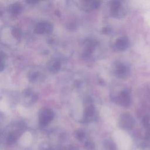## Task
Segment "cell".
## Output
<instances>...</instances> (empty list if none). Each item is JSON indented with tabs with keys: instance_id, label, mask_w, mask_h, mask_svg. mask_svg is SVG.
<instances>
[{
	"instance_id": "cell-8",
	"label": "cell",
	"mask_w": 150,
	"mask_h": 150,
	"mask_svg": "<svg viewBox=\"0 0 150 150\" xmlns=\"http://www.w3.org/2000/svg\"><path fill=\"white\" fill-rule=\"evenodd\" d=\"M80 8L84 11H88L97 9L100 5V2L97 0L80 1Z\"/></svg>"
},
{
	"instance_id": "cell-2",
	"label": "cell",
	"mask_w": 150,
	"mask_h": 150,
	"mask_svg": "<svg viewBox=\"0 0 150 150\" xmlns=\"http://www.w3.org/2000/svg\"><path fill=\"white\" fill-rule=\"evenodd\" d=\"M135 120L132 115L129 112L122 113L118 119L119 127L125 130L131 129L134 125Z\"/></svg>"
},
{
	"instance_id": "cell-11",
	"label": "cell",
	"mask_w": 150,
	"mask_h": 150,
	"mask_svg": "<svg viewBox=\"0 0 150 150\" xmlns=\"http://www.w3.org/2000/svg\"><path fill=\"white\" fill-rule=\"evenodd\" d=\"M74 136L76 139H77L80 141H83L86 138V134L85 132L81 129H78L75 131Z\"/></svg>"
},
{
	"instance_id": "cell-7",
	"label": "cell",
	"mask_w": 150,
	"mask_h": 150,
	"mask_svg": "<svg viewBox=\"0 0 150 150\" xmlns=\"http://www.w3.org/2000/svg\"><path fill=\"white\" fill-rule=\"evenodd\" d=\"M95 107L92 104H88L84 111V116L83 119L81 120V121L83 122H88L91 121H92L95 117Z\"/></svg>"
},
{
	"instance_id": "cell-14",
	"label": "cell",
	"mask_w": 150,
	"mask_h": 150,
	"mask_svg": "<svg viewBox=\"0 0 150 150\" xmlns=\"http://www.w3.org/2000/svg\"><path fill=\"white\" fill-rule=\"evenodd\" d=\"M142 124L145 127H146L149 125H150V117L149 116L144 117L142 120Z\"/></svg>"
},
{
	"instance_id": "cell-6",
	"label": "cell",
	"mask_w": 150,
	"mask_h": 150,
	"mask_svg": "<svg viewBox=\"0 0 150 150\" xmlns=\"http://www.w3.org/2000/svg\"><path fill=\"white\" fill-rule=\"evenodd\" d=\"M129 45V40L127 36H122L118 38L114 43V47L117 50L123 51L126 50Z\"/></svg>"
},
{
	"instance_id": "cell-12",
	"label": "cell",
	"mask_w": 150,
	"mask_h": 150,
	"mask_svg": "<svg viewBox=\"0 0 150 150\" xmlns=\"http://www.w3.org/2000/svg\"><path fill=\"white\" fill-rule=\"evenodd\" d=\"M84 147L87 150H93L95 148V145L91 140H86L84 142Z\"/></svg>"
},
{
	"instance_id": "cell-9",
	"label": "cell",
	"mask_w": 150,
	"mask_h": 150,
	"mask_svg": "<svg viewBox=\"0 0 150 150\" xmlns=\"http://www.w3.org/2000/svg\"><path fill=\"white\" fill-rule=\"evenodd\" d=\"M47 67L50 72L53 73H56L59 71L61 67V64L60 62L57 60L53 59L50 60L48 63Z\"/></svg>"
},
{
	"instance_id": "cell-15",
	"label": "cell",
	"mask_w": 150,
	"mask_h": 150,
	"mask_svg": "<svg viewBox=\"0 0 150 150\" xmlns=\"http://www.w3.org/2000/svg\"><path fill=\"white\" fill-rule=\"evenodd\" d=\"M112 30H111V28H110V27H104L103 28V29H102V32L104 34H107V35H108V34H110Z\"/></svg>"
},
{
	"instance_id": "cell-13",
	"label": "cell",
	"mask_w": 150,
	"mask_h": 150,
	"mask_svg": "<svg viewBox=\"0 0 150 150\" xmlns=\"http://www.w3.org/2000/svg\"><path fill=\"white\" fill-rule=\"evenodd\" d=\"M5 64V55L3 53L0 52V71L4 69Z\"/></svg>"
},
{
	"instance_id": "cell-10",
	"label": "cell",
	"mask_w": 150,
	"mask_h": 150,
	"mask_svg": "<svg viewBox=\"0 0 150 150\" xmlns=\"http://www.w3.org/2000/svg\"><path fill=\"white\" fill-rule=\"evenodd\" d=\"M22 6L19 3H13L11 4L9 6V12L13 15H17L20 14L22 11Z\"/></svg>"
},
{
	"instance_id": "cell-4",
	"label": "cell",
	"mask_w": 150,
	"mask_h": 150,
	"mask_svg": "<svg viewBox=\"0 0 150 150\" xmlns=\"http://www.w3.org/2000/svg\"><path fill=\"white\" fill-rule=\"evenodd\" d=\"M115 101L123 107H129L131 104V93L128 88L122 90L118 96L115 97Z\"/></svg>"
},
{
	"instance_id": "cell-1",
	"label": "cell",
	"mask_w": 150,
	"mask_h": 150,
	"mask_svg": "<svg viewBox=\"0 0 150 150\" xmlns=\"http://www.w3.org/2000/svg\"><path fill=\"white\" fill-rule=\"evenodd\" d=\"M54 117V112L52 110L48 108L41 109L38 114L39 125L42 127L47 126L53 120Z\"/></svg>"
},
{
	"instance_id": "cell-3",
	"label": "cell",
	"mask_w": 150,
	"mask_h": 150,
	"mask_svg": "<svg viewBox=\"0 0 150 150\" xmlns=\"http://www.w3.org/2000/svg\"><path fill=\"white\" fill-rule=\"evenodd\" d=\"M113 71L114 75L119 79H125L128 76L130 72V67L127 64L118 62L114 66Z\"/></svg>"
},
{
	"instance_id": "cell-5",
	"label": "cell",
	"mask_w": 150,
	"mask_h": 150,
	"mask_svg": "<svg viewBox=\"0 0 150 150\" xmlns=\"http://www.w3.org/2000/svg\"><path fill=\"white\" fill-rule=\"evenodd\" d=\"M35 30L40 34L50 33L53 30V25L47 21H42L37 24Z\"/></svg>"
}]
</instances>
